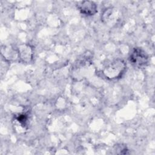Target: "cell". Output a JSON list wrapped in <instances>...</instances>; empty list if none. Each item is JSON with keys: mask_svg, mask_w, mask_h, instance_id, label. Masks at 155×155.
<instances>
[{"mask_svg": "<svg viewBox=\"0 0 155 155\" xmlns=\"http://www.w3.org/2000/svg\"><path fill=\"white\" fill-rule=\"evenodd\" d=\"M19 59L24 62H30L33 58V51L27 44L21 45L18 48Z\"/></svg>", "mask_w": 155, "mask_h": 155, "instance_id": "4", "label": "cell"}, {"mask_svg": "<svg viewBox=\"0 0 155 155\" xmlns=\"http://www.w3.org/2000/svg\"><path fill=\"white\" fill-rule=\"evenodd\" d=\"M129 59L133 65L137 67L145 66L148 61L147 53L141 48L136 47L131 51Z\"/></svg>", "mask_w": 155, "mask_h": 155, "instance_id": "2", "label": "cell"}, {"mask_svg": "<svg viewBox=\"0 0 155 155\" xmlns=\"http://www.w3.org/2000/svg\"><path fill=\"white\" fill-rule=\"evenodd\" d=\"M126 68L127 65L122 59H116L107 64L104 68L102 72L106 78L113 80L122 77Z\"/></svg>", "mask_w": 155, "mask_h": 155, "instance_id": "1", "label": "cell"}, {"mask_svg": "<svg viewBox=\"0 0 155 155\" xmlns=\"http://www.w3.org/2000/svg\"><path fill=\"white\" fill-rule=\"evenodd\" d=\"M77 6L81 13L87 16H92L97 12V5L93 1H82Z\"/></svg>", "mask_w": 155, "mask_h": 155, "instance_id": "3", "label": "cell"}, {"mask_svg": "<svg viewBox=\"0 0 155 155\" xmlns=\"http://www.w3.org/2000/svg\"><path fill=\"white\" fill-rule=\"evenodd\" d=\"M16 120L20 124L21 126L25 127L27 125V122L28 120L27 115L25 114H18L16 117Z\"/></svg>", "mask_w": 155, "mask_h": 155, "instance_id": "5", "label": "cell"}]
</instances>
